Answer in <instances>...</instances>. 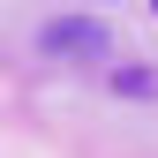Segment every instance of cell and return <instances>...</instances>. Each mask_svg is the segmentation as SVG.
I'll return each mask as SVG.
<instances>
[{"label": "cell", "mask_w": 158, "mask_h": 158, "mask_svg": "<svg viewBox=\"0 0 158 158\" xmlns=\"http://www.w3.org/2000/svg\"><path fill=\"white\" fill-rule=\"evenodd\" d=\"M38 45L60 53V60H90V53H113V38H106V23H45Z\"/></svg>", "instance_id": "obj_1"}]
</instances>
